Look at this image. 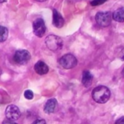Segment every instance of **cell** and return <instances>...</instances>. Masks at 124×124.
Instances as JSON below:
<instances>
[{"label": "cell", "instance_id": "2", "mask_svg": "<svg viewBox=\"0 0 124 124\" xmlns=\"http://www.w3.org/2000/svg\"><path fill=\"white\" fill-rule=\"evenodd\" d=\"M45 44L50 50L53 52H57L62 48L63 41L58 36L49 35L45 39Z\"/></svg>", "mask_w": 124, "mask_h": 124}, {"label": "cell", "instance_id": "12", "mask_svg": "<svg viewBox=\"0 0 124 124\" xmlns=\"http://www.w3.org/2000/svg\"><path fill=\"white\" fill-rule=\"evenodd\" d=\"M112 17L117 22H119V23L124 22V7H120L118 9H116L113 12Z\"/></svg>", "mask_w": 124, "mask_h": 124}, {"label": "cell", "instance_id": "1", "mask_svg": "<svg viewBox=\"0 0 124 124\" xmlns=\"http://www.w3.org/2000/svg\"><path fill=\"white\" fill-rule=\"evenodd\" d=\"M92 97L97 103H106L110 97V91L105 86H99L93 90Z\"/></svg>", "mask_w": 124, "mask_h": 124}, {"label": "cell", "instance_id": "4", "mask_svg": "<svg viewBox=\"0 0 124 124\" xmlns=\"http://www.w3.org/2000/svg\"><path fill=\"white\" fill-rule=\"evenodd\" d=\"M112 13L110 12H99L95 17L97 24L102 27H107L112 22Z\"/></svg>", "mask_w": 124, "mask_h": 124}, {"label": "cell", "instance_id": "15", "mask_svg": "<svg viewBox=\"0 0 124 124\" xmlns=\"http://www.w3.org/2000/svg\"><path fill=\"white\" fill-rule=\"evenodd\" d=\"M107 0H93L91 2V6H94V7H96V6H99V5H101L102 4H104L105 2H106Z\"/></svg>", "mask_w": 124, "mask_h": 124}, {"label": "cell", "instance_id": "9", "mask_svg": "<svg viewBox=\"0 0 124 124\" xmlns=\"http://www.w3.org/2000/svg\"><path fill=\"white\" fill-rule=\"evenodd\" d=\"M34 70L35 72L39 74V75H45L48 73L49 71V68L46 65L45 62L42 61H38L35 65H34Z\"/></svg>", "mask_w": 124, "mask_h": 124}, {"label": "cell", "instance_id": "11", "mask_svg": "<svg viewBox=\"0 0 124 124\" xmlns=\"http://www.w3.org/2000/svg\"><path fill=\"white\" fill-rule=\"evenodd\" d=\"M94 76L88 70H84L82 77V84L85 87H89L92 84Z\"/></svg>", "mask_w": 124, "mask_h": 124}, {"label": "cell", "instance_id": "20", "mask_svg": "<svg viewBox=\"0 0 124 124\" xmlns=\"http://www.w3.org/2000/svg\"><path fill=\"white\" fill-rule=\"evenodd\" d=\"M37 1H45L46 0H37Z\"/></svg>", "mask_w": 124, "mask_h": 124}, {"label": "cell", "instance_id": "13", "mask_svg": "<svg viewBox=\"0 0 124 124\" xmlns=\"http://www.w3.org/2000/svg\"><path fill=\"white\" fill-rule=\"evenodd\" d=\"M8 36V29L2 25H0V42H4Z\"/></svg>", "mask_w": 124, "mask_h": 124}, {"label": "cell", "instance_id": "3", "mask_svg": "<svg viewBox=\"0 0 124 124\" xmlns=\"http://www.w3.org/2000/svg\"><path fill=\"white\" fill-rule=\"evenodd\" d=\"M59 64L64 69H71L77 65V60L73 54H66L60 58Z\"/></svg>", "mask_w": 124, "mask_h": 124}, {"label": "cell", "instance_id": "8", "mask_svg": "<svg viewBox=\"0 0 124 124\" xmlns=\"http://www.w3.org/2000/svg\"><path fill=\"white\" fill-rule=\"evenodd\" d=\"M53 25L58 28H62L64 25L63 17L56 9L53 10Z\"/></svg>", "mask_w": 124, "mask_h": 124}, {"label": "cell", "instance_id": "19", "mask_svg": "<svg viewBox=\"0 0 124 124\" xmlns=\"http://www.w3.org/2000/svg\"><path fill=\"white\" fill-rule=\"evenodd\" d=\"M7 0H0V3H4V2H6Z\"/></svg>", "mask_w": 124, "mask_h": 124}, {"label": "cell", "instance_id": "16", "mask_svg": "<svg viewBox=\"0 0 124 124\" xmlns=\"http://www.w3.org/2000/svg\"><path fill=\"white\" fill-rule=\"evenodd\" d=\"M31 124H47L45 121L43 120V119H38V120H36L34 121Z\"/></svg>", "mask_w": 124, "mask_h": 124}, {"label": "cell", "instance_id": "14", "mask_svg": "<svg viewBox=\"0 0 124 124\" xmlns=\"http://www.w3.org/2000/svg\"><path fill=\"white\" fill-rule=\"evenodd\" d=\"M24 97L26 100H32L33 97H34L33 92L31 90H26V91H25V92H24Z\"/></svg>", "mask_w": 124, "mask_h": 124}, {"label": "cell", "instance_id": "7", "mask_svg": "<svg viewBox=\"0 0 124 124\" xmlns=\"http://www.w3.org/2000/svg\"><path fill=\"white\" fill-rule=\"evenodd\" d=\"M21 113L19 108L14 105H10L7 106L5 110V116L7 119L11 121H16L20 117Z\"/></svg>", "mask_w": 124, "mask_h": 124}, {"label": "cell", "instance_id": "5", "mask_svg": "<svg viewBox=\"0 0 124 124\" xmlns=\"http://www.w3.org/2000/svg\"><path fill=\"white\" fill-rule=\"evenodd\" d=\"M33 31L36 36L42 37L46 31V26L42 18H37L33 23Z\"/></svg>", "mask_w": 124, "mask_h": 124}, {"label": "cell", "instance_id": "18", "mask_svg": "<svg viewBox=\"0 0 124 124\" xmlns=\"http://www.w3.org/2000/svg\"><path fill=\"white\" fill-rule=\"evenodd\" d=\"M115 124H124V116L118 118L116 121H115Z\"/></svg>", "mask_w": 124, "mask_h": 124}, {"label": "cell", "instance_id": "17", "mask_svg": "<svg viewBox=\"0 0 124 124\" xmlns=\"http://www.w3.org/2000/svg\"><path fill=\"white\" fill-rule=\"evenodd\" d=\"M2 124H18L17 123L14 122V121H11V120H9V119H5L3 122Z\"/></svg>", "mask_w": 124, "mask_h": 124}, {"label": "cell", "instance_id": "6", "mask_svg": "<svg viewBox=\"0 0 124 124\" xmlns=\"http://www.w3.org/2000/svg\"><path fill=\"white\" fill-rule=\"evenodd\" d=\"M31 59V54L29 51L26 49H19L15 52L14 55V60L19 65L26 64Z\"/></svg>", "mask_w": 124, "mask_h": 124}, {"label": "cell", "instance_id": "21", "mask_svg": "<svg viewBox=\"0 0 124 124\" xmlns=\"http://www.w3.org/2000/svg\"><path fill=\"white\" fill-rule=\"evenodd\" d=\"M1 69L0 68V75H1Z\"/></svg>", "mask_w": 124, "mask_h": 124}, {"label": "cell", "instance_id": "10", "mask_svg": "<svg viewBox=\"0 0 124 124\" xmlns=\"http://www.w3.org/2000/svg\"><path fill=\"white\" fill-rule=\"evenodd\" d=\"M57 107V100L54 98L50 99L47 101L44 107V111L47 114L53 113Z\"/></svg>", "mask_w": 124, "mask_h": 124}, {"label": "cell", "instance_id": "22", "mask_svg": "<svg viewBox=\"0 0 124 124\" xmlns=\"http://www.w3.org/2000/svg\"><path fill=\"white\" fill-rule=\"evenodd\" d=\"M123 74L124 75V70H123Z\"/></svg>", "mask_w": 124, "mask_h": 124}]
</instances>
